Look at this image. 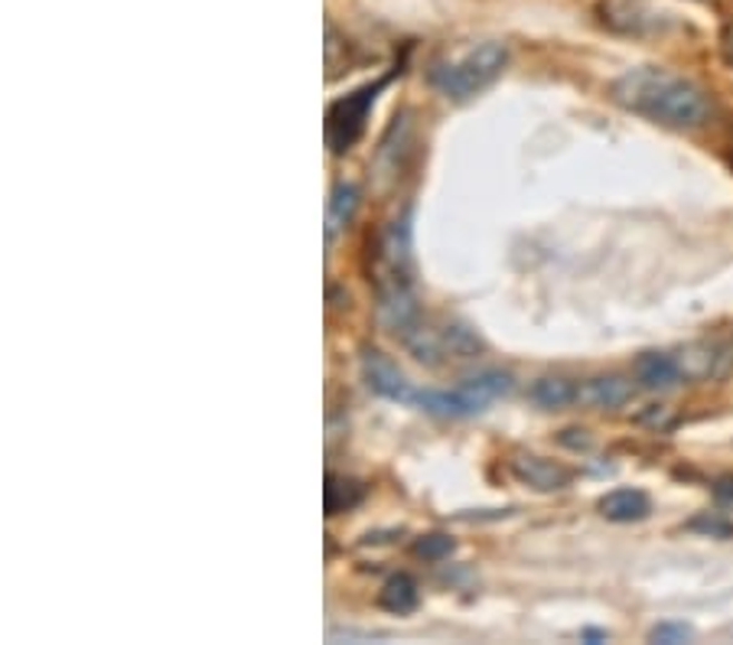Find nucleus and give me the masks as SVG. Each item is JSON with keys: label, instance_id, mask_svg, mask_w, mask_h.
<instances>
[{"label": "nucleus", "instance_id": "f257e3e1", "mask_svg": "<svg viewBox=\"0 0 733 645\" xmlns=\"http://www.w3.org/2000/svg\"><path fill=\"white\" fill-rule=\"evenodd\" d=\"M609 95L619 108L646 118L652 125L672 130H694L711 118V101L691 79L658 69V66H639L623 72Z\"/></svg>", "mask_w": 733, "mask_h": 645}, {"label": "nucleus", "instance_id": "f03ea898", "mask_svg": "<svg viewBox=\"0 0 733 645\" xmlns=\"http://www.w3.org/2000/svg\"><path fill=\"white\" fill-rule=\"evenodd\" d=\"M372 284L379 294V310L394 336L414 326L424 313L414 287V258H411V209L394 215L382 228L372 255Z\"/></svg>", "mask_w": 733, "mask_h": 645}, {"label": "nucleus", "instance_id": "7ed1b4c3", "mask_svg": "<svg viewBox=\"0 0 733 645\" xmlns=\"http://www.w3.org/2000/svg\"><path fill=\"white\" fill-rule=\"evenodd\" d=\"M506 62H509V49L502 43H496V40H489V43H479L473 49H467L460 59H453V62H443V66H437L431 72V82L447 98H453V101H467V98H473L479 95L482 88H489L499 76H502V69H506Z\"/></svg>", "mask_w": 733, "mask_h": 645}, {"label": "nucleus", "instance_id": "20e7f679", "mask_svg": "<svg viewBox=\"0 0 733 645\" xmlns=\"http://www.w3.org/2000/svg\"><path fill=\"white\" fill-rule=\"evenodd\" d=\"M389 86V76L379 79V82H369V86L355 88L343 95L340 101H333L326 108V144L333 154H345L352 150V144L365 134V121H369V111L379 98V91Z\"/></svg>", "mask_w": 733, "mask_h": 645}, {"label": "nucleus", "instance_id": "39448f33", "mask_svg": "<svg viewBox=\"0 0 733 645\" xmlns=\"http://www.w3.org/2000/svg\"><path fill=\"white\" fill-rule=\"evenodd\" d=\"M362 375H365V382H369V388L375 394H382L389 401H398V404H411V408L418 404V391L421 388L411 385L404 379V372L391 362L382 349H375V345L362 349Z\"/></svg>", "mask_w": 733, "mask_h": 645}, {"label": "nucleus", "instance_id": "423d86ee", "mask_svg": "<svg viewBox=\"0 0 733 645\" xmlns=\"http://www.w3.org/2000/svg\"><path fill=\"white\" fill-rule=\"evenodd\" d=\"M509 470H512V476H516L521 486H528V489H535V492H558L564 486H570V479H574V473H570L567 467L548 460V457H535V453L516 457V460L509 463Z\"/></svg>", "mask_w": 733, "mask_h": 645}, {"label": "nucleus", "instance_id": "0eeeda50", "mask_svg": "<svg viewBox=\"0 0 733 645\" xmlns=\"http://www.w3.org/2000/svg\"><path fill=\"white\" fill-rule=\"evenodd\" d=\"M636 382L648 391H665L675 388L682 379V365L675 352H643L636 359Z\"/></svg>", "mask_w": 733, "mask_h": 645}, {"label": "nucleus", "instance_id": "6e6552de", "mask_svg": "<svg viewBox=\"0 0 733 645\" xmlns=\"http://www.w3.org/2000/svg\"><path fill=\"white\" fill-rule=\"evenodd\" d=\"M600 516L616 525H629V521H643L652 512V499L643 489H613L600 499Z\"/></svg>", "mask_w": 733, "mask_h": 645}, {"label": "nucleus", "instance_id": "1a4fd4ad", "mask_svg": "<svg viewBox=\"0 0 733 645\" xmlns=\"http://www.w3.org/2000/svg\"><path fill=\"white\" fill-rule=\"evenodd\" d=\"M636 394V385L629 379H619V375H604V379H590L580 385V404H594V408H604V411H616L623 404H629Z\"/></svg>", "mask_w": 733, "mask_h": 645}, {"label": "nucleus", "instance_id": "9d476101", "mask_svg": "<svg viewBox=\"0 0 733 645\" xmlns=\"http://www.w3.org/2000/svg\"><path fill=\"white\" fill-rule=\"evenodd\" d=\"M528 398L545 411H564L570 404H580V382L548 375V379H538L535 385L528 388Z\"/></svg>", "mask_w": 733, "mask_h": 645}, {"label": "nucleus", "instance_id": "9b49d317", "mask_svg": "<svg viewBox=\"0 0 733 645\" xmlns=\"http://www.w3.org/2000/svg\"><path fill=\"white\" fill-rule=\"evenodd\" d=\"M365 499V486L352 476L326 473V486H323V509L326 516H340L355 509Z\"/></svg>", "mask_w": 733, "mask_h": 645}, {"label": "nucleus", "instance_id": "f8f14e48", "mask_svg": "<svg viewBox=\"0 0 733 645\" xmlns=\"http://www.w3.org/2000/svg\"><path fill=\"white\" fill-rule=\"evenodd\" d=\"M421 600V594H418V584L408 577V574H394L389 584L382 587V594H379V603H382V609H389V613H411L414 606Z\"/></svg>", "mask_w": 733, "mask_h": 645}, {"label": "nucleus", "instance_id": "ddd939ff", "mask_svg": "<svg viewBox=\"0 0 733 645\" xmlns=\"http://www.w3.org/2000/svg\"><path fill=\"white\" fill-rule=\"evenodd\" d=\"M359 209V186L352 183H336L333 186V196H330V228L345 225Z\"/></svg>", "mask_w": 733, "mask_h": 645}, {"label": "nucleus", "instance_id": "4468645a", "mask_svg": "<svg viewBox=\"0 0 733 645\" xmlns=\"http://www.w3.org/2000/svg\"><path fill=\"white\" fill-rule=\"evenodd\" d=\"M467 385L473 388L476 394H482L486 401H496V398H502V394L512 391V375H509V372H496V369H489V372H479L473 379H467Z\"/></svg>", "mask_w": 733, "mask_h": 645}, {"label": "nucleus", "instance_id": "2eb2a0df", "mask_svg": "<svg viewBox=\"0 0 733 645\" xmlns=\"http://www.w3.org/2000/svg\"><path fill=\"white\" fill-rule=\"evenodd\" d=\"M453 551H457V541L443 531H433V535H424V538L414 541V555L424 560H443L450 558Z\"/></svg>", "mask_w": 733, "mask_h": 645}, {"label": "nucleus", "instance_id": "dca6fc26", "mask_svg": "<svg viewBox=\"0 0 733 645\" xmlns=\"http://www.w3.org/2000/svg\"><path fill=\"white\" fill-rule=\"evenodd\" d=\"M691 531H707V535H714V538H733V521L727 518H714V516H701L688 521Z\"/></svg>", "mask_w": 733, "mask_h": 645}, {"label": "nucleus", "instance_id": "f3484780", "mask_svg": "<svg viewBox=\"0 0 733 645\" xmlns=\"http://www.w3.org/2000/svg\"><path fill=\"white\" fill-rule=\"evenodd\" d=\"M648 636H652L655 643H685L691 636V629L685 623H658Z\"/></svg>", "mask_w": 733, "mask_h": 645}, {"label": "nucleus", "instance_id": "a211bd4d", "mask_svg": "<svg viewBox=\"0 0 733 645\" xmlns=\"http://www.w3.org/2000/svg\"><path fill=\"white\" fill-rule=\"evenodd\" d=\"M714 499H717V502H731L733 506V476H721V479L714 482Z\"/></svg>", "mask_w": 733, "mask_h": 645}, {"label": "nucleus", "instance_id": "6ab92c4d", "mask_svg": "<svg viewBox=\"0 0 733 645\" xmlns=\"http://www.w3.org/2000/svg\"><path fill=\"white\" fill-rule=\"evenodd\" d=\"M721 46H724V56H727V62L733 66V20L724 27V37H721Z\"/></svg>", "mask_w": 733, "mask_h": 645}, {"label": "nucleus", "instance_id": "aec40b11", "mask_svg": "<svg viewBox=\"0 0 733 645\" xmlns=\"http://www.w3.org/2000/svg\"><path fill=\"white\" fill-rule=\"evenodd\" d=\"M580 636H584L587 643H606V633H600V629H584Z\"/></svg>", "mask_w": 733, "mask_h": 645}]
</instances>
